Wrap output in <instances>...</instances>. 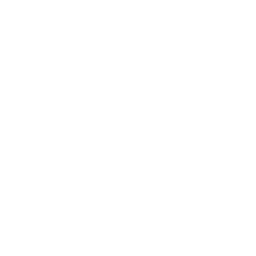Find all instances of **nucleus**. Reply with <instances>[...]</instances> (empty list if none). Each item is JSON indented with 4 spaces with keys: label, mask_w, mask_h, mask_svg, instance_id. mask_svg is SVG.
<instances>
[]
</instances>
